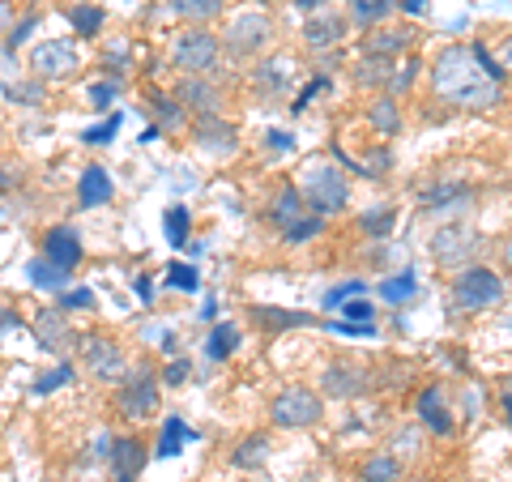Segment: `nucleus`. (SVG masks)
<instances>
[{
    "label": "nucleus",
    "mask_w": 512,
    "mask_h": 482,
    "mask_svg": "<svg viewBox=\"0 0 512 482\" xmlns=\"http://www.w3.org/2000/svg\"><path fill=\"white\" fill-rule=\"evenodd\" d=\"M419 295V278L406 269V273H397V278H384L380 282V299H389V303H406Z\"/></svg>",
    "instance_id": "36"
},
{
    "label": "nucleus",
    "mask_w": 512,
    "mask_h": 482,
    "mask_svg": "<svg viewBox=\"0 0 512 482\" xmlns=\"http://www.w3.org/2000/svg\"><path fill=\"white\" fill-rule=\"evenodd\" d=\"M269 146H274V150H286V146H291V137H286V133H269Z\"/></svg>",
    "instance_id": "57"
},
{
    "label": "nucleus",
    "mask_w": 512,
    "mask_h": 482,
    "mask_svg": "<svg viewBox=\"0 0 512 482\" xmlns=\"http://www.w3.org/2000/svg\"><path fill=\"white\" fill-rule=\"evenodd\" d=\"M188 133H192V141H197L205 154L227 158V154L239 150V137H235V128L222 120V111H214V116H192L188 120Z\"/></svg>",
    "instance_id": "12"
},
{
    "label": "nucleus",
    "mask_w": 512,
    "mask_h": 482,
    "mask_svg": "<svg viewBox=\"0 0 512 482\" xmlns=\"http://www.w3.org/2000/svg\"><path fill=\"white\" fill-rule=\"evenodd\" d=\"M73 376H77V367H73L69 359H56L52 372L35 376V393H39V397H47V393H60L64 384H73Z\"/></svg>",
    "instance_id": "35"
},
{
    "label": "nucleus",
    "mask_w": 512,
    "mask_h": 482,
    "mask_svg": "<svg viewBox=\"0 0 512 482\" xmlns=\"http://www.w3.org/2000/svg\"><path fill=\"white\" fill-rule=\"evenodd\" d=\"M419 423L427 431H436V436H448V431H453V419H448V410H444L440 384H431V389L419 393Z\"/></svg>",
    "instance_id": "24"
},
{
    "label": "nucleus",
    "mask_w": 512,
    "mask_h": 482,
    "mask_svg": "<svg viewBox=\"0 0 512 482\" xmlns=\"http://www.w3.org/2000/svg\"><path fill=\"white\" fill-rule=\"evenodd\" d=\"M171 94L188 116H214V111L222 107V90H218L214 77H180Z\"/></svg>",
    "instance_id": "13"
},
{
    "label": "nucleus",
    "mask_w": 512,
    "mask_h": 482,
    "mask_svg": "<svg viewBox=\"0 0 512 482\" xmlns=\"http://www.w3.org/2000/svg\"><path fill=\"white\" fill-rule=\"evenodd\" d=\"M466 201H470V188L466 184H436V188L423 192V205H427L431 214H457Z\"/></svg>",
    "instance_id": "25"
},
{
    "label": "nucleus",
    "mask_w": 512,
    "mask_h": 482,
    "mask_svg": "<svg viewBox=\"0 0 512 482\" xmlns=\"http://www.w3.org/2000/svg\"><path fill=\"white\" fill-rule=\"evenodd\" d=\"M39 22H43V13L39 9H26L22 18H13V26H9V35L0 39L9 47V52H18V47H26L30 39H35V30H39Z\"/></svg>",
    "instance_id": "33"
},
{
    "label": "nucleus",
    "mask_w": 512,
    "mask_h": 482,
    "mask_svg": "<svg viewBox=\"0 0 512 482\" xmlns=\"http://www.w3.org/2000/svg\"><path fill=\"white\" fill-rule=\"evenodd\" d=\"M397 474H402V465H397L389 453L363 461V482H397Z\"/></svg>",
    "instance_id": "39"
},
{
    "label": "nucleus",
    "mask_w": 512,
    "mask_h": 482,
    "mask_svg": "<svg viewBox=\"0 0 512 482\" xmlns=\"http://www.w3.org/2000/svg\"><path fill=\"white\" fill-rule=\"evenodd\" d=\"M30 337H35V346L52 359H69L77 350V329L69 325V312H60L56 303L35 308V316H30Z\"/></svg>",
    "instance_id": "9"
},
{
    "label": "nucleus",
    "mask_w": 512,
    "mask_h": 482,
    "mask_svg": "<svg viewBox=\"0 0 512 482\" xmlns=\"http://www.w3.org/2000/svg\"><path fill=\"white\" fill-rule=\"evenodd\" d=\"M397 0H350V22L359 26H376L384 18H393Z\"/></svg>",
    "instance_id": "31"
},
{
    "label": "nucleus",
    "mask_w": 512,
    "mask_h": 482,
    "mask_svg": "<svg viewBox=\"0 0 512 482\" xmlns=\"http://www.w3.org/2000/svg\"><path fill=\"white\" fill-rule=\"evenodd\" d=\"M167 9L175 13V18L192 22V26H205L222 13V0H167Z\"/></svg>",
    "instance_id": "30"
},
{
    "label": "nucleus",
    "mask_w": 512,
    "mask_h": 482,
    "mask_svg": "<svg viewBox=\"0 0 512 482\" xmlns=\"http://www.w3.org/2000/svg\"><path fill=\"white\" fill-rule=\"evenodd\" d=\"M355 295H363V282H359V278H350V282L333 286V291L325 295V308L333 312V308H342V303H346V299H355Z\"/></svg>",
    "instance_id": "49"
},
{
    "label": "nucleus",
    "mask_w": 512,
    "mask_h": 482,
    "mask_svg": "<svg viewBox=\"0 0 512 482\" xmlns=\"http://www.w3.org/2000/svg\"><path fill=\"white\" fill-rule=\"evenodd\" d=\"M359 227L367 231V235H384V231H393L397 227V214L393 210H376V214H363V222Z\"/></svg>",
    "instance_id": "48"
},
{
    "label": "nucleus",
    "mask_w": 512,
    "mask_h": 482,
    "mask_svg": "<svg viewBox=\"0 0 512 482\" xmlns=\"http://www.w3.org/2000/svg\"><path fill=\"white\" fill-rule=\"evenodd\" d=\"M158 380L163 384H188L192 380V359H184V355H175L163 372H158Z\"/></svg>",
    "instance_id": "47"
},
{
    "label": "nucleus",
    "mask_w": 512,
    "mask_h": 482,
    "mask_svg": "<svg viewBox=\"0 0 512 482\" xmlns=\"http://www.w3.org/2000/svg\"><path fill=\"white\" fill-rule=\"evenodd\" d=\"M64 18H69V26H73V39H99L103 26H107L103 5H86V0L64 5Z\"/></svg>",
    "instance_id": "22"
},
{
    "label": "nucleus",
    "mask_w": 512,
    "mask_h": 482,
    "mask_svg": "<svg viewBox=\"0 0 512 482\" xmlns=\"http://www.w3.org/2000/svg\"><path fill=\"white\" fill-rule=\"evenodd\" d=\"M414 73H419V64H406V73H402V77H397V82H393V90H406V86L414 82Z\"/></svg>",
    "instance_id": "54"
},
{
    "label": "nucleus",
    "mask_w": 512,
    "mask_h": 482,
    "mask_svg": "<svg viewBox=\"0 0 512 482\" xmlns=\"http://www.w3.org/2000/svg\"><path fill=\"white\" fill-rule=\"evenodd\" d=\"M120 124H124V116H120V111H111V116H107L103 124L86 128V133H82V141H86V146H107V141L120 133Z\"/></svg>",
    "instance_id": "42"
},
{
    "label": "nucleus",
    "mask_w": 512,
    "mask_h": 482,
    "mask_svg": "<svg viewBox=\"0 0 512 482\" xmlns=\"http://www.w3.org/2000/svg\"><path fill=\"white\" fill-rule=\"evenodd\" d=\"M402 9H406V13H414V18H419V13H427V0H406Z\"/></svg>",
    "instance_id": "58"
},
{
    "label": "nucleus",
    "mask_w": 512,
    "mask_h": 482,
    "mask_svg": "<svg viewBox=\"0 0 512 482\" xmlns=\"http://www.w3.org/2000/svg\"><path fill=\"white\" fill-rule=\"evenodd\" d=\"M133 286H137V295H141V299H146V303L154 299V291H150V278H137Z\"/></svg>",
    "instance_id": "56"
},
{
    "label": "nucleus",
    "mask_w": 512,
    "mask_h": 482,
    "mask_svg": "<svg viewBox=\"0 0 512 482\" xmlns=\"http://www.w3.org/2000/svg\"><path fill=\"white\" fill-rule=\"evenodd\" d=\"M291 5H295L299 13H316L320 5H325V0H291Z\"/></svg>",
    "instance_id": "55"
},
{
    "label": "nucleus",
    "mask_w": 512,
    "mask_h": 482,
    "mask_svg": "<svg viewBox=\"0 0 512 482\" xmlns=\"http://www.w3.org/2000/svg\"><path fill=\"white\" fill-rule=\"evenodd\" d=\"M22 184H26V167L18 163V158L0 154V192H18Z\"/></svg>",
    "instance_id": "44"
},
{
    "label": "nucleus",
    "mask_w": 512,
    "mask_h": 482,
    "mask_svg": "<svg viewBox=\"0 0 512 482\" xmlns=\"http://www.w3.org/2000/svg\"><path fill=\"white\" fill-rule=\"evenodd\" d=\"M77 359H82L86 367V376L90 380H99V384H116L128 376V355H124V346L116 342L111 333H86V337H77Z\"/></svg>",
    "instance_id": "6"
},
{
    "label": "nucleus",
    "mask_w": 512,
    "mask_h": 482,
    "mask_svg": "<svg viewBox=\"0 0 512 482\" xmlns=\"http://www.w3.org/2000/svg\"><path fill=\"white\" fill-rule=\"evenodd\" d=\"M5 94H9L13 103H43L47 99V86L30 77V82H22V86H5Z\"/></svg>",
    "instance_id": "46"
},
{
    "label": "nucleus",
    "mask_w": 512,
    "mask_h": 482,
    "mask_svg": "<svg viewBox=\"0 0 512 482\" xmlns=\"http://www.w3.org/2000/svg\"><path fill=\"white\" fill-rule=\"evenodd\" d=\"M13 329H22V316H18V308H13V303L0 299V337L13 333Z\"/></svg>",
    "instance_id": "51"
},
{
    "label": "nucleus",
    "mask_w": 512,
    "mask_h": 482,
    "mask_svg": "<svg viewBox=\"0 0 512 482\" xmlns=\"http://www.w3.org/2000/svg\"><path fill=\"white\" fill-rule=\"evenodd\" d=\"M0 154H5V124H0Z\"/></svg>",
    "instance_id": "61"
},
{
    "label": "nucleus",
    "mask_w": 512,
    "mask_h": 482,
    "mask_svg": "<svg viewBox=\"0 0 512 482\" xmlns=\"http://www.w3.org/2000/svg\"><path fill=\"white\" fill-rule=\"evenodd\" d=\"M218 43L227 47L231 56H261L269 43H274V18L265 9H239L235 18L222 26Z\"/></svg>",
    "instance_id": "8"
},
{
    "label": "nucleus",
    "mask_w": 512,
    "mask_h": 482,
    "mask_svg": "<svg viewBox=\"0 0 512 482\" xmlns=\"http://www.w3.org/2000/svg\"><path fill=\"white\" fill-rule=\"evenodd\" d=\"M299 197H308L316 218L338 214V210H346V201H350L346 175L333 163H325V158H312V163H303V171H299Z\"/></svg>",
    "instance_id": "2"
},
{
    "label": "nucleus",
    "mask_w": 512,
    "mask_h": 482,
    "mask_svg": "<svg viewBox=\"0 0 512 482\" xmlns=\"http://www.w3.org/2000/svg\"><path fill=\"white\" fill-rule=\"evenodd\" d=\"M26 278L35 291L43 295H60V291H69V273H60L52 261H43V256H35V261L26 265Z\"/></svg>",
    "instance_id": "26"
},
{
    "label": "nucleus",
    "mask_w": 512,
    "mask_h": 482,
    "mask_svg": "<svg viewBox=\"0 0 512 482\" xmlns=\"http://www.w3.org/2000/svg\"><path fill=\"white\" fill-rule=\"evenodd\" d=\"M414 43L410 30H372V35L363 39V56H376V60H393V56H402L406 47Z\"/></svg>",
    "instance_id": "23"
},
{
    "label": "nucleus",
    "mask_w": 512,
    "mask_h": 482,
    "mask_svg": "<svg viewBox=\"0 0 512 482\" xmlns=\"http://www.w3.org/2000/svg\"><path fill=\"white\" fill-rule=\"evenodd\" d=\"M26 69H30V77H35V82H43V86L69 82V77L82 69V47H77L73 35H64V39H39V43L26 52Z\"/></svg>",
    "instance_id": "3"
},
{
    "label": "nucleus",
    "mask_w": 512,
    "mask_h": 482,
    "mask_svg": "<svg viewBox=\"0 0 512 482\" xmlns=\"http://www.w3.org/2000/svg\"><path fill=\"white\" fill-rule=\"evenodd\" d=\"M218 56H222V43L210 26H188L171 39V64L184 77H214Z\"/></svg>",
    "instance_id": "4"
},
{
    "label": "nucleus",
    "mask_w": 512,
    "mask_h": 482,
    "mask_svg": "<svg viewBox=\"0 0 512 482\" xmlns=\"http://www.w3.org/2000/svg\"><path fill=\"white\" fill-rule=\"evenodd\" d=\"M192 440V431H188V423L180 419V414H167L163 419V431H158V444H154V453L158 457H175L180 448Z\"/></svg>",
    "instance_id": "29"
},
{
    "label": "nucleus",
    "mask_w": 512,
    "mask_h": 482,
    "mask_svg": "<svg viewBox=\"0 0 512 482\" xmlns=\"http://www.w3.org/2000/svg\"><path fill=\"white\" fill-rule=\"evenodd\" d=\"M146 103H150V116H154V128H158V133H163V128H171V133L188 128V111L175 103V94H167V90H150V94H146Z\"/></svg>",
    "instance_id": "21"
},
{
    "label": "nucleus",
    "mask_w": 512,
    "mask_h": 482,
    "mask_svg": "<svg viewBox=\"0 0 512 482\" xmlns=\"http://www.w3.org/2000/svg\"><path fill=\"white\" fill-rule=\"evenodd\" d=\"M107 457H111V470H116V482H133L141 474V465L150 461V448L137 436H120V440H111Z\"/></svg>",
    "instance_id": "16"
},
{
    "label": "nucleus",
    "mask_w": 512,
    "mask_h": 482,
    "mask_svg": "<svg viewBox=\"0 0 512 482\" xmlns=\"http://www.w3.org/2000/svg\"><path fill=\"white\" fill-rule=\"evenodd\" d=\"M94 303H99V299H94L90 286H69V291L56 295V308H60V312H90Z\"/></svg>",
    "instance_id": "40"
},
{
    "label": "nucleus",
    "mask_w": 512,
    "mask_h": 482,
    "mask_svg": "<svg viewBox=\"0 0 512 482\" xmlns=\"http://www.w3.org/2000/svg\"><path fill=\"white\" fill-rule=\"evenodd\" d=\"M504 410H508V423H512V393H504Z\"/></svg>",
    "instance_id": "60"
},
{
    "label": "nucleus",
    "mask_w": 512,
    "mask_h": 482,
    "mask_svg": "<svg viewBox=\"0 0 512 482\" xmlns=\"http://www.w3.org/2000/svg\"><path fill=\"white\" fill-rule=\"evenodd\" d=\"M320 227H325V218H299V222H291V227H286L282 231V239H286V244H303V239H316L320 235Z\"/></svg>",
    "instance_id": "45"
},
{
    "label": "nucleus",
    "mask_w": 512,
    "mask_h": 482,
    "mask_svg": "<svg viewBox=\"0 0 512 482\" xmlns=\"http://www.w3.org/2000/svg\"><path fill=\"white\" fill-rule=\"evenodd\" d=\"M133 69V39L116 35L103 43V56H99V73H107V82H124V73Z\"/></svg>",
    "instance_id": "20"
},
{
    "label": "nucleus",
    "mask_w": 512,
    "mask_h": 482,
    "mask_svg": "<svg viewBox=\"0 0 512 482\" xmlns=\"http://www.w3.org/2000/svg\"><path fill=\"white\" fill-rule=\"evenodd\" d=\"M320 384H325L329 397H355L367 389V372L359 363H329L325 376H320Z\"/></svg>",
    "instance_id": "18"
},
{
    "label": "nucleus",
    "mask_w": 512,
    "mask_h": 482,
    "mask_svg": "<svg viewBox=\"0 0 512 482\" xmlns=\"http://www.w3.org/2000/svg\"><path fill=\"white\" fill-rule=\"evenodd\" d=\"M504 261H508V269H512V235H508V244H504Z\"/></svg>",
    "instance_id": "59"
},
{
    "label": "nucleus",
    "mask_w": 512,
    "mask_h": 482,
    "mask_svg": "<svg viewBox=\"0 0 512 482\" xmlns=\"http://www.w3.org/2000/svg\"><path fill=\"white\" fill-rule=\"evenodd\" d=\"M111 197H116V184H111L107 167L86 163L82 175H77V205H82V210H103Z\"/></svg>",
    "instance_id": "15"
},
{
    "label": "nucleus",
    "mask_w": 512,
    "mask_h": 482,
    "mask_svg": "<svg viewBox=\"0 0 512 482\" xmlns=\"http://www.w3.org/2000/svg\"><path fill=\"white\" fill-rule=\"evenodd\" d=\"M265 457H269V440L265 436H248L231 461L239 465V470H252V465H265Z\"/></svg>",
    "instance_id": "38"
},
{
    "label": "nucleus",
    "mask_w": 512,
    "mask_h": 482,
    "mask_svg": "<svg viewBox=\"0 0 512 482\" xmlns=\"http://www.w3.org/2000/svg\"><path fill=\"white\" fill-rule=\"evenodd\" d=\"M342 35H346V18L342 13H308V26H303V39H308V47L312 52H325V47H338L342 43Z\"/></svg>",
    "instance_id": "17"
},
{
    "label": "nucleus",
    "mask_w": 512,
    "mask_h": 482,
    "mask_svg": "<svg viewBox=\"0 0 512 482\" xmlns=\"http://www.w3.org/2000/svg\"><path fill=\"white\" fill-rule=\"evenodd\" d=\"M491 60L500 64V73H504V77L512 73V35H508V39H504L500 47H495V52H491Z\"/></svg>",
    "instance_id": "52"
},
{
    "label": "nucleus",
    "mask_w": 512,
    "mask_h": 482,
    "mask_svg": "<svg viewBox=\"0 0 512 482\" xmlns=\"http://www.w3.org/2000/svg\"><path fill=\"white\" fill-rule=\"evenodd\" d=\"M39 256H43V261H52L60 273H73L77 265H82L86 244H82V235H77V227H69V222H56V227H47L39 235Z\"/></svg>",
    "instance_id": "11"
},
{
    "label": "nucleus",
    "mask_w": 512,
    "mask_h": 482,
    "mask_svg": "<svg viewBox=\"0 0 512 482\" xmlns=\"http://www.w3.org/2000/svg\"><path fill=\"white\" fill-rule=\"evenodd\" d=\"M367 120H372V128L376 133H384V137H393L397 128H402V111H397V103L384 94V99H376L372 107H367Z\"/></svg>",
    "instance_id": "32"
},
{
    "label": "nucleus",
    "mask_w": 512,
    "mask_h": 482,
    "mask_svg": "<svg viewBox=\"0 0 512 482\" xmlns=\"http://www.w3.org/2000/svg\"><path fill=\"white\" fill-rule=\"evenodd\" d=\"M116 414L128 423H146L158 414V372L150 363L128 367V376L116 384Z\"/></svg>",
    "instance_id": "7"
},
{
    "label": "nucleus",
    "mask_w": 512,
    "mask_h": 482,
    "mask_svg": "<svg viewBox=\"0 0 512 482\" xmlns=\"http://www.w3.org/2000/svg\"><path fill=\"white\" fill-rule=\"evenodd\" d=\"M235 346H239V329H235V325H214V329H210V342H205L210 359H231Z\"/></svg>",
    "instance_id": "37"
},
{
    "label": "nucleus",
    "mask_w": 512,
    "mask_h": 482,
    "mask_svg": "<svg viewBox=\"0 0 512 482\" xmlns=\"http://www.w3.org/2000/svg\"><path fill=\"white\" fill-rule=\"evenodd\" d=\"M325 406H320V397L312 389H303V384H291V389H282L274 397V406H269V419L274 427H312Z\"/></svg>",
    "instance_id": "10"
},
{
    "label": "nucleus",
    "mask_w": 512,
    "mask_h": 482,
    "mask_svg": "<svg viewBox=\"0 0 512 482\" xmlns=\"http://www.w3.org/2000/svg\"><path fill=\"white\" fill-rule=\"evenodd\" d=\"M163 231H167V244L171 248H188V231H192V214L184 205H171L163 214Z\"/></svg>",
    "instance_id": "34"
},
{
    "label": "nucleus",
    "mask_w": 512,
    "mask_h": 482,
    "mask_svg": "<svg viewBox=\"0 0 512 482\" xmlns=\"http://www.w3.org/2000/svg\"><path fill=\"white\" fill-rule=\"evenodd\" d=\"M252 320L261 329L269 333H278V329H299V325H316V316L308 312H286V308H252Z\"/></svg>",
    "instance_id": "27"
},
{
    "label": "nucleus",
    "mask_w": 512,
    "mask_h": 482,
    "mask_svg": "<svg viewBox=\"0 0 512 482\" xmlns=\"http://www.w3.org/2000/svg\"><path fill=\"white\" fill-rule=\"evenodd\" d=\"M167 282L175 286V291H201V273H197V265H184V261H175V265H167Z\"/></svg>",
    "instance_id": "41"
},
{
    "label": "nucleus",
    "mask_w": 512,
    "mask_h": 482,
    "mask_svg": "<svg viewBox=\"0 0 512 482\" xmlns=\"http://www.w3.org/2000/svg\"><path fill=\"white\" fill-rule=\"evenodd\" d=\"M13 18H18V5L13 0H0V39L9 35V26H13Z\"/></svg>",
    "instance_id": "53"
},
{
    "label": "nucleus",
    "mask_w": 512,
    "mask_h": 482,
    "mask_svg": "<svg viewBox=\"0 0 512 482\" xmlns=\"http://www.w3.org/2000/svg\"><path fill=\"white\" fill-rule=\"evenodd\" d=\"M504 278H495V269H483V265H466V269H457V278H453V308L457 312H491V308H500L504 303Z\"/></svg>",
    "instance_id": "5"
},
{
    "label": "nucleus",
    "mask_w": 512,
    "mask_h": 482,
    "mask_svg": "<svg viewBox=\"0 0 512 482\" xmlns=\"http://www.w3.org/2000/svg\"><path fill=\"white\" fill-rule=\"evenodd\" d=\"M291 77H295V60L291 56H269V60H261L252 69V86L265 90V94H282L286 86H291Z\"/></svg>",
    "instance_id": "19"
},
{
    "label": "nucleus",
    "mask_w": 512,
    "mask_h": 482,
    "mask_svg": "<svg viewBox=\"0 0 512 482\" xmlns=\"http://www.w3.org/2000/svg\"><path fill=\"white\" fill-rule=\"evenodd\" d=\"M478 252V235L466 227H444L436 231V261L448 269H466V261Z\"/></svg>",
    "instance_id": "14"
},
{
    "label": "nucleus",
    "mask_w": 512,
    "mask_h": 482,
    "mask_svg": "<svg viewBox=\"0 0 512 482\" xmlns=\"http://www.w3.org/2000/svg\"><path fill=\"white\" fill-rule=\"evenodd\" d=\"M116 99H120V82H94V86H86V103L94 111H107Z\"/></svg>",
    "instance_id": "43"
},
{
    "label": "nucleus",
    "mask_w": 512,
    "mask_h": 482,
    "mask_svg": "<svg viewBox=\"0 0 512 482\" xmlns=\"http://www.w3.org/2000/svg\"><path fill=\"white\" fill-rule=\"evenodd\" d=\"M500 82H504V73L491 60L487 43H470V47L448 43L436 56V64H431V90L448 107H466V111L500 107L504 103Z\"/></svg>",
    "instance_id": "1"
},
{
    "label": "nucleus",
    "mask_w": 512,
    "mask_h": 482,
    "mask_svg": "<svg viewBox=\"0 0 512 482\" xmlns=\"http://www.w3.org/2000/svg\"><path fill=\"white\" fill-rule=\"evenodd\" d=\"M342 316H346V325H372V303L346 299V303H342Z\"/></svg>",
    "instance_id": "50"
},
{
    "label": "nucleus",
    "mask_w": 512,
    "mask_h": 482,
    "mask_svg": "<svg viewBox=\"0 0 512 482\" xmlns=\"http://www.w3.org/2000/svg\"><path fill=\"white\" fill-rule=\"evenodd\" d=\"M269 218H274V227H291V222H299L303 218V197H299V188H291V184H282L278 188V197H274V205H269Z\"/></svg>",
    "instance_id": "28"
}]
</instances>
